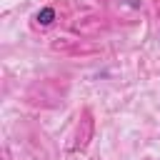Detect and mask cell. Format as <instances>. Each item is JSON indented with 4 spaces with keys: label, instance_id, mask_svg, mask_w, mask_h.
Returning a JSON list of instances; mask_svg holds the SVG:
<instances>
[{
    "label": "cell",
    "instance_id": "obj_1",
    "mask_svg": "<svg viewBox=\"0 0 160 160\" xmlns=\"http://www.w3.org/2000/svg\"><path fill=\"white\" fill-rule=\"evenodd\" d=\"M52 18H55V10H52V8H45L42 12H38V22H40V25H50Z\"/></svg>",
    "mask_w": 160,
    "mask_h": 160
}]
</instances>
